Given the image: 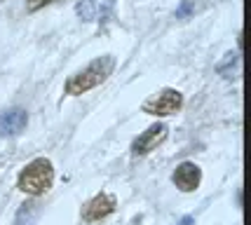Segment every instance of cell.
Wrapping results in <instances>:
<instances>
[{
    "label": "cell",
    "mask_w": 251,
    "mask_h": 225,
    "mask_svg": "<svg viewBox=\"0 0 251 225\" xmlns=\"http://www.w3.org/2000/svg\"><path fill=\"white\" fill-rule=\"evenodd\" d=\"M113 68H115V59H113L110 54L99 56V59H94V61L87 66V68H82V71H77L75 75L68 77V82H66V94L77 97V94H85L89 89H94V87H99L101 82L108 80V75L113 73Z\"/></svg>",
    "instance_id": "cell-1"
},
{
    "label": "cell",
    "mask_w": 251,
    "mask_h": 225,
    "mask_svg": "<svg viewBox=\"0 0 251 225\" xmlns=\"http://www.w3.org/2000/svg\"><path fill=\"white\" fill-rule=\"evenodd\" d=\"M52 181H54V167H52V162L47 160V157H38V160H33L31 164H26L22 169L19 178H17V188L26 195L38 197V195L47 193L52 188Z\"/></svg>",
    "instance_id": "cell-2"
},
{
    "label": "cell",
    "mask_w": 251,
    "mask_h": 225,
    "mask_svg": "<svg viewBox=\"0 0 251 225\" xmlns=\"http://www.w3.org/2000/svg\"><path fill=\"white\" fill-rule=\"evenodd\" d=\"M181 106H183L181 92H176V89H162L160 94H155L153 99H148V101L143 103V113L164 118V115H174Z\"/></svg>",
    "instance_id": "cell-3"
},
{
    "label": "cell",
    "mask_w": 251,
    "mask_h": 225,
    "mask_svg": "<svg viewBox=\"0 0 251 225\" xmlns=\"http://www.w3.org/2000/svg\"><path fill=\"white\" fill-rule=\"evenodd\" d=\"M115 197L108 193H99L97 197H92L85 206H82V218L87 223H94V221H101L115 211Z\"/></svg>",
    "instance_id": "cell-4"
},
{
    "label": "cell",
    "mask_w": 251,
    "mask_h": 225,
    "mask_svg": "<svg viewBox=\"0 0 251 225\" xmlns=\"http://www.w3.org/2000/svg\"><path fill=\"white\" fill-rule=\"evenodd\" d=\"M172 181H174V185L178 190L193 193V190H197V185L202 181V172H200V167L193 164V162H183V164H178L176 172L172 174Z\"/></svg>",
    "instance_id": "cell-5"
},
{
    "label": "cell",
    "mask_w": 251,
    "mask_h": 225,
    "mask_svg": "<svg viewBox=\"0 0 251 225\" xmlns=\"http://www.w3.org/2000/svg\"><path fill=\"white\" fill-rule=\"evenodd\" d=\"M164 139H167V125H153V127H148L139 139L131 143V152L134 155H146V152L157 148Z\"/></svg>",
    "instance_id": "cell-6"
},
{
    "label": "cell",
    "mask_w": 251,
    "mask_h": 225,
    "mask_svg": "<svg viewBox=\"0 0 251 225\" xmlns=\"http://www.w3.org/2000/svg\"><path fill=\"white\" fill-rule=\"evenodd\" d=\"M28 125V113L24 108H10L0 113V136H17Z\"/></svg>",
    "instance_id": "cell-7"
},
{
    "label": "cell",
    "mask_w": 251,
    "mask_h": 225,
    "mask_svg": "<svg viewBox=\"0 0 251 225\" xmlns=\"http://www.w3.org/2000/svg\"><path fill=\"white\" fill-rule=\"evenodd\" d=\"M75 12L85 22H103L113 12V2L110 0H82L75 7Z\"/></svg>",
    "instance_id": "cell-8"
},
{
    "label": "cell",
    "mask_w": 251,
    "mask_h": 225,
    "mask_svg": "<svg viewBox=\"0 0 251 225\" xmlns=\"http://www.w3.org/2000/svg\"><path fill=\"white\" fill-rule=\"evenodd\" d=\"M40 216V204L26 202L17 214V225H35V218Z\"/></svg>",
    "instance_id": "cell-9"
},
{
    "label": "cell",
    "mask_w": 251,
    "mask_h": 225,
    "mask_svg": "<svg viewBox=\"0 0 251 225\" xmlns=\"http://www.w3.org/2000/svg\"><path fill=\"white\" fill-rule=\"evenodd\" d=\"M50 2H54V0H28L26 7H28V12H35V10H40V7H45V5H50Z\"/></svg>",
    "instance_id": "cell-10"
},
{
    "label": "cell",
    "mask_w": 251,
    "mask_h": 225,
    "mask_svg": "<svg viewBox=\"0 0 251 225\" xmlns=\"http://www.w3.org/2000/svg\"><path fill=\"white\" fill-rule=\"evenodd\" d=\"M178 225H195V218H193V216H183V218L178 221Z\"/></svg>",
    "instance_id": "cell-11"
},
{
    "label": "cell",
    "mask_w": 251,
    "mask_h": 225,
    "mask_svg": "<svg viewBox=\"0 0 251 225\" xmlns=\"http://www.w3.org/2000/svg\"><path fill=\"white\" fill-rule=\"evenodd\" d=\"M0 2H2V0H0Z\"/></svg>",
    "instance_id": "cell-12"
}]
</instances>
